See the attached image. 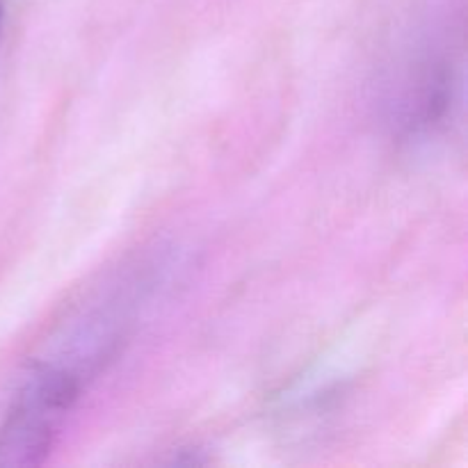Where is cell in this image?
<instances>
[{"label": "cell", "instance_id": "obj_1", "mask_svg": "<svg viewBox=\"0 0 468 468\" xmlns=\"http://www.w3.org/2000/svg\"><path fill=\"white\" fill-rule=\"evenodd\" d=\"M76 368L58 356L37 364L23 379L0 423V466L44 462L87 379Z\"/></svg>", "mask_w": 468, "mask_h": 468}, {"label": "cell", "instance_id": "obj_2", "mask_svg": "<svg viewBox=\"0 0 468 468\" xmlns=\"http://www.w3.org/2000/svg\"><path fill=\"white\" fill-rule=\"evenodd\" d=\"M3 18H5V5L3 0H0V30H3Z\"/></svg>", "mask_w": 468, "mask_h": 468}]
</instances>
